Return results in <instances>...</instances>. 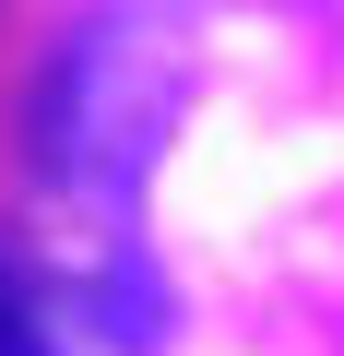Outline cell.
<instances>
[{
    "label": "cell",
    "instance_id": "6da1fadb",
    "mask_svg": "<svg viewBox=\"0 0 344 356\" xmlns=\"http://www.w3.org/2000/svg\"><path fill=\"white\" fill-rule=\"evenodd\" d=\"M179 107H190V24L166 0H107L60 36L48 83H36V154L60 191L131 202L154 143L179 131Z\"/></svg>",
    "mask_w": 344,
    "mask_h": 356
},
{
    "label": "cell",
    "instance_id": "7a4b0ae2",
    "mask_svg": "<svg viewBox=\"0 0 344 356\" xmlns=\"http://www.w3.org/2000/svg\"><path fill=\"white\" fill-rule=\"evenodd\" d=\"M0 356H60V321L24 297V273L0 261Z\"/></svg>",
    "mask_w": 344,
    "mask_h": 356
}]
</instances>
